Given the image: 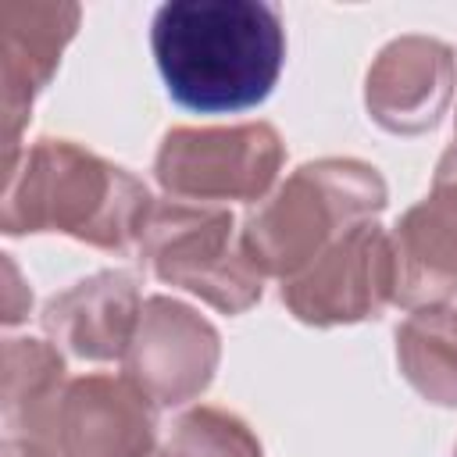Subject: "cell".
<instances>
[{"label":"cell","instance_id":"cell-1","mask_svg":"<svg viewBox=\"0 0 457 457\" xmlns=\"http://www.w3.org/2000/svg\"><path fill=\"white\" fill-rule=\"evenodd\" d=\"M164 89L200 114L257 107L278 82L286 29L264 0H171L150 25Z\"/></svg>","mask_w":457,"mask_h":457},{"label":"cell","instance_id":"cell-2","mask_svg":"<svg viewBox=\"0 0 457 457\" xmlns=\"http://www.w3.org/2000/svg\"><path fill=\"white\" fill-rule=\"evenodd\" d=\"M154 211L150 189L125 168L82 150L71 139H36L21 164H7L4 214L7 236L64 232L100 250L139 246Z\"/></svg>","mask_w":457,"mask_h":457},{"label":"cell","instance_id":"cell-3","mask_svg":"<svg viewBox=\"0 0 457 457\" xmlns=\"http://www.w3.org/2000/svg\"><path fill=\"white\" fill-rule=\"evenodd\" d=\"M382 207L386 182L371 164L321 157L300 164L271 196L257 200L239 228V243L264 278L278 275L289 282Z\"/></svg>","mask_w":457,"mask_h":457},{"label":"cell","instance_id":"cell-4","mask_svg":"<svg viewBox=\"0 0 457 457\" xmlns=\"http://www.w3.org/2000/svg\"><path fill=\"white\" fill-rule=\"evenodd\" d=\"M232 228V214L211 204H154L139 236V261L161 282L182 286L225 314H239L261 300L264 275Z\"/></svg>","mask_w":457,"mask_h":457},{"label":"cell","instance_id":"cell-5","mask_svg":"<svg viewBox=\"0 0 457 457\" xmlns=\"http://www.w3.org/2000/svg\"><path fill=\"white\" fill-rule=\"evenodd\" d=\"M282 168V139L268 121L221 129H171L154 175L175 200H264Z\"/></svg>","mask_w":457,"mask_h":457},{"label":"cell","instance_id":"cell-6","mask_svg":"<svg viewBox=\"0 0 457 457\" xmlns=\"http://www.w3.org/2000/svg\"><path fill=\"white\" fill-rule=\"evenodd\" d=\"M286 307L307 325H346L378 318L396 300L393 239L375 221L343 232L311 268L282 286Z\"/></svg>","mask_w":457,"mask_h":457},{"label":"cell","instance_id":"cell-7","mask_svg":"<svg viewBox=\"0 0 457 457\" xmlns=\"http://www.w3.org/2000/svg\"><path fill=\"white\" fill-rule=\"evenodd\" d=\"M125 375L161 407L186 403L207 389L218 368V332L193 307L150 296L121 357Z\"/></svg>","mask_w":457,"mask_h":457},{"label":"cell","instance_id":"cell-8","mask_svg":"<svg viewBox=\"0 0 457 457\" xmlns=\"http://www.w3.org/2000/svg\"><path fill=\"white\" fill-rule=\"evenodd\" d=\"M157 439V403L129 378L86 375L68 382L57 414L54 457H150Z\"/></svg>","mask_w":457,"mask_h":457},{"label":"cell","instance_id":"cell-9","mask_svg":"<svg viewBox=\"0 0 457 457\" xmlns=\"http://www.w3.org/2000/svg\"><path fill=\"white\" fill-rule=\"evenodd\" d=\"M393 253L396 303L418 311L457 293V139L436 164L432 193L400 218Z\"/></svg>","mask_w":457,"mask_h":457},{"label":"cell","instance_id":"cell-10","mask_svg":"<svg viewBox=\"0 0 457 457\" xmlns=\"http://www.w3.org/2000/svg\"><path fill=\"white\" fill-rule=\"evenodd\" d=\"M453 50L432 36H400L371 64L364 100L371 118L400 136L436 129L453 96Z\"/></svg>","mask_w":457,"mask_h":457},{"label":"cell","instance_id":"cell-11","mask_svg":"<svg viewBox=\"0 0 457 457\" xmlns=\"http://www.w3.org/2000/svg\"><path fill=\"white\" fill-rule=\"evenodd\" d=\"M75 4H4L0 7V82H4V146L18 157V132L36 93L50 82L64 43L75 36Z\"/></svg>","mask_w":457,"mask_h":457},{"label":"cell","instance_id":"cell-12","mask_svg":"<svg viewBox=\"0 0 457 457\" xmlns=\"http://www.w3.org/2000/svg\"><path fill=\"white\" fill-rule=\"evenodd\" d=\"M139 311V289L129 271H96L50 296L43 307V328L82 361H121Z\"/></svg>","mask_w":457,"mask_h":457},{"label":"cell","instance_id":"cell-13","mask_svg":"<svg viewBox=\"0 0 457 457\" xmlns=\"http://www.w3.org/2000/svg\"><path fill=\"white\" fill-rule=\"evenodd\" d=\"M64 361L43 339L4 343V421L7 436L29 439L50 450L54 414L64 396Z\"/></svg>","mask_w":457,"mask_h":457},{"label":"cell","instance_id":"cell-14","mask_svg":"<svg viewBox=\"0 0 457 457\" xmlns=\"http://www.w3.org/2000/svg\"><path fill=\"white\" fill-rule=\"evenodd\" d=\"M396 361L428 403L457 407V307L432 303L411 311L396 328Z\"/></svg>","mask_w":457,"mask_h":457},{"label":"cell","instance_id":"cell-15","mask_svg":"<svg viewBox=\"0 0 457 457\" xmlns=\"http://www.w3.org/2000/svg\"><path fill=\"white\" fill-rule=\"evenodd\" d=\"M171 457H261V443L236 414L221 407H193L186 411L168 443Z\"/></svg>","mask_w":457,"mask_h":457},{"label":"cell","instance_id":"cell-16","mask_svg":"<svg viewBox=\"0 0 457 457\" xmlns=\"http://www.w3.org/2000/svg\"><path fill=\"white\" fill-rule=\"evenodd\" d=\"M4 278H7V289H4V321L14 325V321H21L29 314L32 296H29V289H21L18 268H14V261L7 253H4Z\"/></svg>","mask_w":457,"mask_h":457},{"label":"cell","instance_id":"cell-17","mask_svg":"<svg viewBox=\"0 0 457 457\" xmlns=\"http://www.w3.org/2000/svg\"><path fill=\"white\" fill-rule=\"evenodd\" d=\"M4 457H54L50 450L29 443V439H18V436H7L4 439Z\"/></svg>","mask_w":457,"mask_h":457},{"label":"cell","instance_id":"cell-18","mask_svg":"<svg viewBox=\"0 0 457 457\" xmlns=\"http://www.w3.org/2000/svg\"><path fill=\"white\" fill-rule=\"evenodd\" d=\"M150 457H171V453H150Z\"/></svg>","mask_w":457,"mask_h":457},{"label":"cell","instance_id":"cell-19","mask_svg":"<svg viewBox=\"0 0 457 457\" xmlns=\"http://www.w3.org/2000/svg\"><path fill=\"white\" fill-rule=\"evenodd\" d=\"M453 457H457V450H453Z\"/></svg>","mask_w":457,"mask_h":457}]
</instances>
